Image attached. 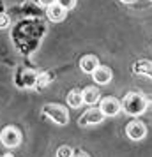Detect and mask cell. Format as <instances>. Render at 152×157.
I'll return each instance as SVG.
<instances>
[{
  "mask_svg": "<svg viewBox=\"0 0 152 157\" xmlns=\"http://www.w3.org/2000/svg\"><path fill=\"white\" fill-rule=\"evenodd\" d=\"M147 106H149L147 99L138 92L126 94V97H124V101H122L124 111H126L127 115H131V117H140V115H143V111L147 109Z\"/></svg>",
  "mask_w": 152,
  "mask_h": 157,
  "instance_id": "cell-1",
  "label": "cell"
},
{
  "mask_svg": "<svg viewBox=\"0 0 152 157\" xmlns=\"http://www.w3.org/2000/svg\"><path fill=\"white\" fill-rule=\"evenodd\" d=\"M43 113L51 118V120L58 124V125H65L67 122H69V115L65 111L62 106H58V104H44L43 106Z\"/></svg>",
  "mask_w": 152,
  "mask_h": 157,
  "instance_id": "cell-2",
  "label": "cell"
},
{
  "mask_svg": "<svg viewBox=\"0 0 152 157\" xmlns=\"http://www.w3.org/2000/svg\"><path fill=\"white\" fill-rule=\"evenodd\" d=\"M0 141L4 147H9V148H13V147H18L20 141H21V134H20V131L13 125H9V127L2 129V132H0Z\"/></svg>",
  "mask_w": 152,
  "mask_h": 157,
  "instance_id": "cell-3",
  "label": "cell"
},
{
  "mask_svg": "<svg viewBox=\"0 0 152 157\" xmlns=\"http://www.w3.org/2000/svg\"><path fill=\"white\" fill-rule=\"evenodd\" d=\"M104 117H106V115L101 111V108H90V109H87L85 113L81 115V118L78 120V124H80L81 127L95 125V124H101V122L104 120Z\"/></svg>",
  "mask_w": 152,
  "mask_h": 157,
  "instance_id": "cell-4",
  "label": "cell"
},
{
  "mask_svg": "<svg viewBox=\"0 0 152 157\" xmlns=\"http://www.w3.org/2000/svg\"><path fill=\"white\" fill-rule=\"evenodd\" d=\"M126 134H127V138H131V140L140 141V140H143L145 134H147V127H145L143 122L133 120V122L127 124V127H126Z\"/></svg>",
  "mask_w": 152,
  "mask_h": 157,
  "instance_id": "cell-5",
  "label": "cell"
},
{
  "mask_svg": "<svg viewBox=\"0 0 152 157\" xmlns=\"http://www.w3.org/2000/svg\"><path fill=\"white\" fill-rule=\"evenodd\" d=\"M99 108H101V111L106 115V117H115V115L122 109V104H120L115 97H104V99H101Z\"/></svg>",
  "mask_w": 152,
  "mask_h": 157,
  "instance_id": "cell-6",
  "label": "cell"
},
{
  "mask_svg": "<svg viewBox=\"0 0 152 157\" xmlns=\"http://www.w3.org/2000/svg\"><path fill=\"white\" fill-rule=\"evenodd\" d=\"M46 14H48V20H51V21H55V23H60V21H64V20H65L67 11H65L62 6H58L57 2H55L53 6H50V7H48Z\"/></svg>",
  "mask_w": 152,
  "mask_h": 157,
  "instance_id": "cell-7",
  "label": "cell"
},
{
  "mask_svg": "<svg viewBox=\"0 0 152 157\" xmlns=\"http://www.w3.org/2000/svg\"><path fill=\"white\" fill-rule=\"evenodd\" d=\"M92 76H94V81L97 85H106L110 79H111V69L106 67V65H99V67L92 72Z\"/></svg>",
  "mask_w": 152,
  "mask_h": 157,
  "instance_id": "cell-8",
  "label": "cell"
},
{
  "mask_svg": "<svg viewBox=\"0 0 152 157\" xmlns=\"http://www.w3.org/2000/svg\"><path fill=\"white\" fill-rule=\"evenodd\" d=\"M97 67H99V62H97V57H94V55H87L80 60V69L87 74H92Z\"/></svg>",
  "mask_w": 152,
  "mask_h": 157,
  "instance_id": "cell-9",
  "label": "cell"
},
{
  "mask_svg": "<svg viewBox=\"0 0 152 157\" xmlns=\"http://www.w3.org/2000/svg\"><path fill=\"white\" fill-rule=\"evenodd\" d=\"M133 71L136 74H143L147 78H152V62L149 60H140L136 64L133 65Z\"/></svg>",
  "mask_w": 152,
  "mask_h": 157,
  "instance_id": "cell-10",
  "label": "cell"
},
{
  "mask_svg": "<svg viewBox=\"0 0 152 157\" xmlns=\"http://www.w3.org/2000/svg\"><path fill=\"white\" fill-rule=\"evenodd\" d=\"M81 94H83V102H87L90 106H94L95 102L99 101V90L94 88V86H87Z\"/></svg>",
  "mask_w": 152,
  "mask_h": 157,
  "instance_id": "cell-11",
  "label": "cell"
},
{
  "mask_svg": "<svg viewBox=\"0 0 152 157\" xmlns=\"http://www.w3.org/2000/svg\"><path fill=\"white\" fill-rule=\"evenodd\" d=\"M67 104L71 108H80L83 104V94L80 90H71L67 95Z\"/></svg>",
  "mask_w": 152,
  "mask_h": 157,
  "instance_id": "cell-12",
  "label": "cell"
},
{
  "mask_svg": "<svg viewBox=\"0 0 152 157\" xmlns=\"http://www.w3.org/2000/svg\"><path fill=\"white\" fill-rule=\"evenodd\" d=\"M57 157H72L71 147H60V148L57 150Z\"/></svg>",
  "mask_w": 152,
  "mask_h": 157,
  "instance_id": "cell-13",
  "label": "cell"
},
{
  "mask_svg": "<svg viewBox=\"0 0 152 157\" xmlns=\"http://www.w3.org/2000/svg\"><path fill=\"white\" fill-rule=\"evenodd\" d=\"M57 4L62 6L65 11H69V9H72L74 6H76V0H57Z\"/></svg>",
  "mask_w": 152,
  "mask_h": 157,
  "instance_id": "cell-14",
  "label": "cell"
},
{
  "mask_svg": "<svg viewBox=\"0 0 152 157\" xmlns=\"http://www.w3.org/2000/svg\"><path fill=\"white\" fill-rule=\"evenodd\" d=\"M9 27V16L7 14H0V29Z\"/></svg>",
  "mask_w": 152,
  "mask_h": 157,
  "instance_id": "cell-15",
  "label": "cell"
},
{
  "mask_svg": "<svg viewBox=\"0 0 152 157\" xmlns=\"http://www.w3.org/2000/svg\"><path fill=\"white\" fill-rule=\"evenodd\" d=\"M57 0H39V4L41 6H44V7H50V6H53Z\"/></svg>",
  "mask_w": 152,
  "mask_h": 157,
  "instance_id": "cell-16",
  "label": "cell"
},
{
  "mask_svg": "<svg viewBox=\"0 0 152 157\" xmlns=\"http://www.w3.org/2000/svg\"><path fill=\"white\" fill-rule=\"evenodd\" d=\"M74 157H88L87 154H85V152H78V154H76V155Z\"/></svg>",
  "mask_w": 152,
  "mask_h": 157,
  "instance_id": "cell-17",
  "label": "cell"
},
{
  "mask_svg": "<svg viewBox=\"0 0 152 157\" xmlns=\"http://www.w3.org/2000/svg\"><path fill=\"white\" fill-rule=\"evenodd\" d=\"M122 2H126V4H131V2H134V0H122Z\"/></svg>",
  "mask_w": 152,
  "mask_h": 157,
  "instance_id": "cell-18",
  "label": "cell"
},
{
  "mask_svg": "<svg viewBox=\"0 0 152 157\" xmlns=\"http://www.w3.org/2000/svg\"><path fill=\"white\" fill-rule=\"evenodd\" d=\"M4 157H13V155H11V154H7V155H4Z\"/></svg>",
  "mask_w": 152,
  "mask_h": 157,
  "instance_id": "cell-19",
  "label": "cell"
},
{
  "mask_svg": "<svg viewBox=\"0 0 152 157\" xmlns=\"http://www.w3.org/2000/svg\"><path fill=\"white\" fill-rule=\"evenodd\" d=\"M150 2H152V0H150Z\"/></svg>",
  "mask_w": 152,
  "mask_h": 157,
  "instance_id": "cell-20",
  "label": "cell"
}]
</instances>
